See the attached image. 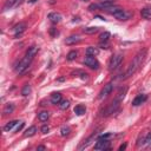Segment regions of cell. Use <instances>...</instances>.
<instances>
[{
    "label": "cell",
    "mask_w": 151,
    "mask_h": 151,
    "mask_svg": "<svg viewBox=\"0 0 151 151\" xmlns=\"http://www.w3.org/2000/svg\"><path fill=\"white\" fill-rule=\"evenodd\" d=\"M110 37H111L110 32L105 31V32H103V33L99 35V41H100V42H107L109 39H110Z\"/></svg>",
    "instance_id": "obj_21"
},
{
    "label": "cell",
    "mask_w": 151,
    "mask_h": 151,
    "mask_svg": "<svg viewBox=\"0 0 151 151\" xmlns=\"http://www.w3.org/2000/svg\"><path fill=\"white\" fill-rule=\"evenodd\" d=\"M38 118H39L40 122H46V120L50 118V113H48V111H41V112H39Z\"/></svg>",
    "instance_id": "obj_22"
},
{
    "label": "cell",
    "mask_w": 151,
    "mask_h": 151,
    "mask_svg": "<svg viewBox=\"0 0 151 151\" xmlns=\"http://www.w3.org/2000/svg\"><path fill=\"white\" fill-rule=\"evenodd\" d=\"M105 11L107 13H110L111 15H113L116 19L120 20V21H125V20H129L131 17H132V12H129V11H125L123 9L122 7L119 6H110L107 8H105Z\"/></svg>",
    "instance_id": "obj_2"
},
{
    "label": "cell",
    "mask_w": 151,
    "mask_h": 151,
    "mask_svg": "<svg viewBox=\"0 0 151 151\" xmlns=\"http://www.w3.org/2000/svg\"><path fill=\"white\" fill-rule=\"evenodd\" d=\"M51 103L52 104H59L61 101V93L60 92H54L51 94Z\"/></svg>",
    "instance_id": "obj_13"
},
{
    "label": "cell",
    "mask_w": 151,
    "mask_h": 151,
    "mask_svg": "<svg viewBox=\"0 0 151 151\" xmlns=\"http://www.w3.org/2000/svg\"><path fill=\"white\" fill-rule=\"evenodd\" d=\"M126 149V143H124V144H122L120 146H119V150L122 151V150H125Z\"/></svg>",
    "instance_id": "obj_33"
},
{
    "label": "cell",
    "mask_w": 151,
    "mask_h": 151,
    "mask_svg": "<svg viewBox=\"0 0 151 151\" xmlns=\"http://www.w3.org/2000/svg\"><path fill=\"white\" fill-rule=\"evenodd\" d=\"M48 131H50V127H48L47 125H44V126L41 127V132H42L44 134H46V133H47Z\"/></svg>",
    "instance_id": "obj_31"
},
{
    "label": "cell",
    "mask_w": 151,
    "mask_h": 151,
    "mask_svg": "<svg viewBox=\"0 0 151 151\" xmlns=\"http://www.w3.org/2000/svg\"><path fill=\"white\" fill-rule=\"evenodd\" d=\"M112 90H113V85H112L111 83L104 85V87L101 88V91H100V93H99V99H104V98H106V97L112 92Z\"/></svg>",
    "instance_id": "obj_7"
},
{
    "label": "cell",
    "mask_w": 151,
    "mask_h": 151,
    "mask_svg": "<svg viewBox=\"0 0 151 151\" xmlns=\"http://www.w3.org/2000/svg\"><path fill=\"white\" fill-rule=\"evenodd\" d=\"M77 55H78V52L77 51H70L68 53H67V57H66V59L68 60V61H72V60H74L76 58H77Z\"/></svg>",
    "instance_id": "obj_26"
},
{
    "label": "cell",
    "mask_w": 151,
    "mask_h": 151,
    "mask_svg": "<svg viewBox=\"0 0 151 151\" xmlns=\"http://www.w3.org/2000/svg\"><path fill=\"white\" fill-rule=\"evenodd\" d=\"M70 132H71V129H70L68 126H63V127H61V130H60V134H61L63 137L67 136Z\"/></svg>",
    "instance_id": "obj_29"
},
{
    "label": "cell",
    "mask_w": 151,
    "mask_h": 151,
    "mask_svg": "<svg viewBox=\"0 0 151 151\" xmlns=\"http://www.w3.org/2000/svg\"><path fill=\"white\" fill-rule=\"evenodd\" d=\"M126 91H127V87H122L120 90H119V92H118V96H117V100H119V101H122L123 99H124V97H125V94H126Z\"/></svg>",
    "instance_id": "obj_24"
},
{
    "label": "cell",
    "mask_w": 151,
    "mask_h": 151,
    "mask_svg": "<svg viewBox=\"0 0 151 151\" xmlns=\"http://www.w3.org/2000/svg\"><path fill=\"white\" fill-rule=\"evenodd\" d=\"M146 99H147L146 94H138V96L132 100V105H133V106H138V105L143 104Z\"/></svg>",
    "instance_id": "obj_11"
},
{
    "label": "cell",
    "mask_w": 151,
    "mask_h": 151,
    "mask_svg": "<svg viewBox=\"0 0 151 151\" xmlns=\"http://www.w3.org/2000/svg\"><path fill=\"white\" fill-rule=\"evenodd\" d=\"M146 48H143V50H140L136 55H134V58H133V60L130 63V65L127 66V70L125 71V73H124V77L122 78V79H127V78H130L131 76H133L138 70H139V67L142 66V64L144 63V60H145V57H146Z\"/></svg>",
    "instance_id": "obj_1"
},
{
    "label": "cell",
    "mask_w": 151,
    "mask_h": 151,
    "mask_svg": "<svg viewBox=\"0 0 151 151\" xmlns=\"http://www.w3.org/2000/svg\"><path fill=\"white\" fill-rule=\"evenodd\" d=\"M150 143H151V132H149V133L145 134V143H144V145L150 144Z\"/></svg>",
    "instance_id": "obj_30"
},
{
    "label": "cell",
    "mask_w": 151,
    "mask_h": 151,
    "mask_svg": "<svg viewBox=\"0 0 151 151\" xmlns=\"http://www.w3.org/2000/svg\"><path fill=\"white\" fill-rule=\"evenodd\" d=\"M140 15L146 19V20H151V7H145L140 11Z\"/></svg>",
    "instance_id": "obj_14"
},
{
    "label": "cell",
    "mask_w": 151,
    "mask_h": 151,
    "mask_svg": "<svg viewBox=\"0 0 151 151\" xmlns=\"http://www.w3.org/2000/svg\"><path fill=\"white\" fill-rule=\"evenodd\" d=\"M110 147V142L109 139L104 138H98L96 144H94V150H107Z\"/></svg>",
    "instance_id": "obj_6"
},
{
    "label": "cell",
    "mask_w": 151,
    "mask_h": 151,
    "mask_svg": "<svg viewBox=\"0 0 151 151\" xmlns=\"http://www.w3.org/2000/svg\"><path fill=\"white\" fill-rule=\"evenodd\" d=\"M81 1H90V0H81Z\"/></svg>",
    "instance_id": "obj_35"
},
{
    "label": "cell",
    "mask_w": 151,
    "mask_h": 151,
    "mask_svg": "<svg viewBox=\"0 0 151 151\" xmlns=\"http://www.w3.org/2000/svg\"><path fill=\"white\" fill-rule=\"evenodd\" d=\"M98 29H99V27H97V26H91V27H85V28L83 29V32L86 33V34H94V33L98 32Z\"/></svg>",
    "instance_id": "obj_20"
},
{
    "label": "cell",
    "mask_w": 151,
    "mask_h": 151,
    "mask_svg": "<svg viewBox=\"0 0 151 151\" xmlns=\"http://www.w3.org/2000/svg\"><path fill=\"white\" fill-rule=\"evenodd\" d=\"M32 60H33L32 58H29V57H27V55L25 54V57H24V58L19 61V64L17 65L15 71H17L18 73H22V72H25V71L27 70V67L29 66V64H31Z\"/></svg>",
    "instance_id": "obj_4"
},
{
    "label": "cell",
    "mask_w": 151,
    "mask_h": 151,
    "mask_svg": "<svg viewBox=\"0 0 151 151\" xmlns=\"http://www.w3.org/2000/svg\"><path fill=\"white\" fill-rule=\"evenodd\" d=\"M37 53H38V47H37V46H32V47H29V48L27 50L26 55L33 59V58H34V55H35Z\"/></svg>",
    "instance_id": "obj_19"
},
{
    "label": "cell",
    "mask_w": 151,
    "mask_h": 151,
    "mask_svg": "<svg viewBox=\"0 0 151 151\" xmlns=\"http://www.w3.org/2000/svg\"><path fill=\"white\" fill-rule=\"evenodd\" d=\"M45 149H46V147H45L44 145H40V146H38V147H37V150H45Z\"/></svg>",
    "instance_id": "obj_34"
},
{
    "label": "cell",
    "mask_w": 151,
    "mask_h": 151,
    "mask_svg": "<svg viewBox=\"0 0 151 151\" xmlns=\"http://www.w3.org/2000/svg\"><path fill=\"white\" fill-rule=\"evenodd\" d=\"M48 19H50L53 24H58V22L61 20V15H60L59 13H57V12H52V13L48 14Z\"/></svg>",
    "instance_id": "obj_12"
},
{
    "label": "cell",
    "mask_w": 151,
    "mask_h": 151,
    "mask_svg": "<svg viewBox=\"0 0 151 151\" xmlns=\"http://www.w3.org/2000/svg\"><path fill=\"white\" fill-rule=\"evenodd\" d=\"M35 133H37V127H35V126H31V127H28V129L25 131L24 136H25V137H32V136H34Z\"/></svg>",
    "instance_id": "obj_23"
},
{
    "label": "cell",
    "mask_w": 151,
    "mask_h": 151,
    "mask_svg": "<svg viewBox=\"0 0 151 151\" xmlns=\"http://www.w3.org/2000/svg\"><path fill=\"white\" fill-rule=\"evenodd\" d=\"M25 29H26V24H25V22H19L18 25H15V26L13 27V31L15 32V37L21 35V33H22Z\"/></svg>",
    "instance_id": "obj_9"
},
{
    "label": "cell",
    "mask_w": 151,
    "mask_h": 151,
    "mask_svg": "<svg viewBox=\"0 0 151 151\" xmlns=\"http://www.w3.org/2000/svg\"><path fill=\"white\" fill-rule=\"evenodd\" d=\"M14 109H15V106H14V104H12V103H8V104H6L5 105V107H4V114H11L13 111H14Z\"/></svg>",
    "instance_id": "obj_17"
},
{
    "label": "cell",
    "mask_w": 151,
    "mask_h": 151,
    "mask_svg": "<svg viewBox=\"0 0 151 151\" xmlns=\"http://www.w3.org/2000/svg\"><path fill=\"white\" fill-rule=\"evenodd\" d=\"M119 100H117V99H114V101H112L111 104H110V106L106 109V111H105V116H109V114H111V113H113V112H116V110L118 109V106H119Z\"/></svg>",
    "instance_id": "obj_8"
},
{
    "label": "cell",
    "mask_w": 151,
    "mask_h": 151,
    "mask_svg": "<svg viewBox=\"0 0 151 151\" xmlns=\"http://www.w3.org/2000/svg\"><path fill=\"white\" fill-rule=\"evenodd\" d=\"M80 37L79 35H70L68 38H66L65 40V44L66 45H76L78 42H80Z\"/></svg>",
    "instance_id": "obj_10"
},
{
    "label": "cell",
    "mask_w": 151,
    "mask_h": 151,
    "mask_svg": "<svg viewBox=\"0 0 151 151\" xmlns=\"http://www.w3.org/2000/svg\"><path fill=\"white\" fill-rule=\"evenodd\" d=\"M85 53H86V55H92V57H94V55H97V54L99 53V50H98L97 47L90 46V47H87V48H86Z\"/></svg>",
    "instance_id": "obj_16"
},
{
    "label": "cell",
    "mask_w": 151,
    "mask_h": 151,
    "mask_svg": "<svg viewBox=\"0 0 151 151\" xmlns=\"http://www.w3.org/2000/svg\"><path fill=\"white\" fill-rule=\"evenodd\" d=\"M18 123H19L18 120H11V122H8V123L4 126V131H5V132H9V131H12L13 127H14Z\"/></svg>",
    "instance_id": "obj_15"
},
{
    "label": "cell",
    "mask_w": 151,
    "mask_h": 151,
    "mask_svg": "<svg viewBox=\"0 0 151 151\" xmlns=\"http://www.w3.org/2000/svg\"><path fill=\"white\" fill-rule=\"evenodd\" d=\"M59 107H60L61 110L68 109V107H70V101H68V100H61V101L59 103Z\"/></svg>",
    "instance_id": "obj_28"
},
{
    "label": "cell",
    "mask_w": 151,
    "mask_h": 151,
    "mask_svg": "<svg viewBox=\"0 0 151 151\" xmlns=\"http://www.w3.org/2000/svg\"><path fill=\"white\" fill-rule=\"evenodd\" d=\"M84 64H85L86 66H88L90 68H92V70H98V68H99V63H98V60H97L94 57H92V55H87V57L84 59Z\"/></svg>",
    "instance_id": "obj_5"
},
{
    "label": "cell",
    "mask_w": 151,
    "mask_h": 151,
    "mask_svg": "<svg viewBox=\"0 0 151 151\" xmlns=\"http://www.w3.org/2000/svg\"><path fill=\"white\" fill-rule=\"evenodd\" d=\"M107 42H109V41H107ZM107 42H100V41H99V46H101V48H107V46H109Z\"/></svg>",
    "instance_id": "obj_32"
},
{
    "label": "cell",
    "mask_w": 151,
    "mask_h": 151,
    "mask_svg": "<svg viewBox=\"0 0 151 151\" xmlns=\"http://www.w3.org/2000/svg\"><path fill=\"white\" fill-rule=\"evenodd\" d=\"M31 91H32L31 85H29V84H26V85L22 87V90H21V94H22V96H28V94L31 93Z\"/></svg>",
    "instance_id": "obj_27"
},
{
    "label": "cell",
    "mask_w": 151,
    "mask_h": 151,
    "mask_svg": "<svg viewBox=\"0 0 151 151\" xmlns=\"http://www.w3.org/2000/svg\"><path fill=\"white\" fill-rule=\"evenodd\" d=\"M150 150H151V145H150Z\"/></svg>",
    "instance_id": "obj_36"
},
{
    "label": "cell",
    "mask_w": 151,
    "mask_h": 151,
    "mask_svg": "<svg viewBox=\"0 0 151 151\" xmlns=\"http://www.w3.org/2000/svg\"><path fill=\"white\" fill-rule=\"evenodd\" d=\"M94 136H96V133H93V134H92L91 137H88V138H87L86 140H84V142H83V144H81V145H79L78 150H83V149H86V147H87V146H88V145L91 144V140H92V139L94 138Z\"/></svg>",
    "instance_id": "obj_18"
},
{
    "label": "cell",
    "mask_w": 151,
    "mask_h": 151,
    "mask_svg": "<svg viewBox=\"0 0 151 151\" xmlns=\"http://www.w3.org/2000/svg\"><path fill=\"white\" fill-rule=\"evenodd\" d=\"M74 113H76L77 116H83V114L85 113V107H84L83 105H77V106L74 107Z\"/></svg>",
    "instance_id": "obj_25"
},
{
    "label": "cell",
    "mask_w": 151,
    "mask_h": 151,
    "mask_svg": "<svg viewBox=\"0 0 151 151\" xmlns=\"http://www.w3.org/2000/svg\"><path fill=\"white\" fill-rule=\"evenodd\" d=\"M122 61H123V54H120V53L114 54L113 57H111V59H110V61H109V70H110V71L117 70V68L120 66Z\"/></svg>",
    "instance_id": "obj_3"
}]
</instances>
